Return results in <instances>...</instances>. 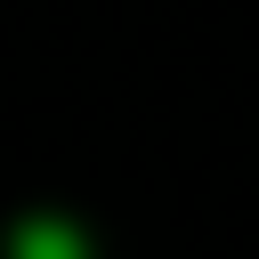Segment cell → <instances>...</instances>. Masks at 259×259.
I'll list each match as a JSON object with an SVG mask.
<instances>
[{
    "label": "cell",
    "instance_id": "obj_1",
    "mask_svg": "<svg viewBox=\"0 0 259 259\" xmlns=\"http://www.w3.org/2000/svg\"><path fill=\"white\" fill-rule=\"evenodd\" d=\"M16 259H81V235L57 219H32V227H16Z\"/></svg>",
    "mask_w": 259,
    "mask_h": 259
}]
</instances>
